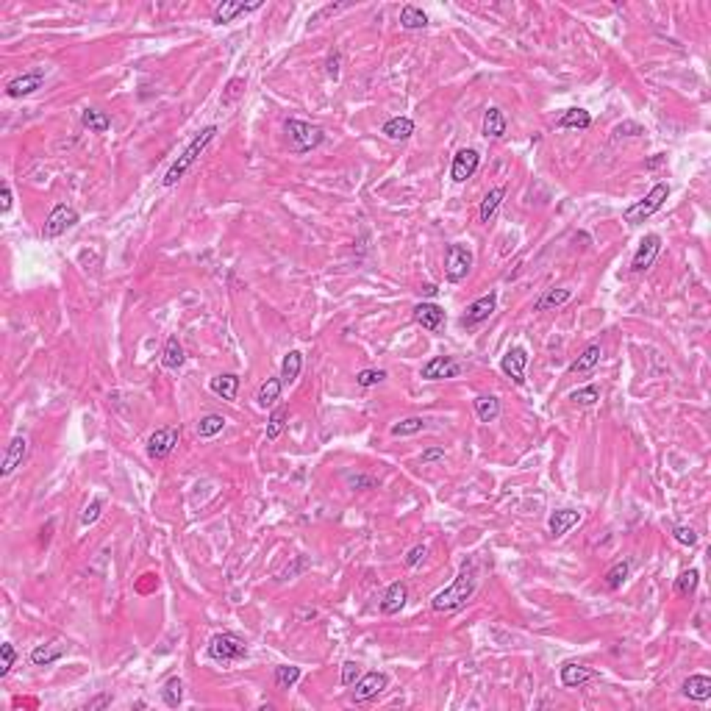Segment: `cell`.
<instances>
[{"instance_id": "obj_1", "label": "cell", "mask_w": 711, "mask_h": 711, "mask_svg": "<svg viewBox=\"0 0 711 711\" xmlns=\"http://www.w3.org/2000/svg\"><path fill=\"white\" fill-rule=\"evenodd\" d=\"M475 589H478V567H475V561H464L462 570H459V575L453 578V584L434 595L431 609L439 612V614L459 612V609L473 598Z\"/></svg>"}, {"instance_id": "obj_2", "label": "cell", "mask_w": 711, "mask_h": 711, "mask_svg": "<svg viewBox=\"0 0 711 711\" xmlns=\"http://www.w3.org/2000/svg\"><path fill=\"white\" fill-rule=\"evenodd\" d=\"M214 134H217V125H209V128H203V131H200V134H198V137H195V139H192V142L184 148V153L178 156V161H175V164L167 170V175H164V181H161V184H164V186H175V184H178V181L186 175V170H189V167H192V164L200 158V153L209 148V142L214 139Z\"/></svg>"}, {"instance_id": "obj_3", "label": "cell", "mask_w": 711, "mask_h": 711, "mask_svg": "<svg viewBox=\"0 0 711 711\" xmlns=\"http://www.w3.org/2000/svg\"><path fill=\"white\" fill-rule=\"evenodd\" d=\"M284 131H287V148H289V153H298V156L319 148L322 139H325V131L319 125H315V123H306V120H287Z\"/></svg>"}, {"instance_id": "obj_4", "label": "cell", "mask_w": 711, "mask_h": 711, "mask_svg": "<svg viewBox=\"0 0 711 711\" xmlns=\"http://www.w3.org/2000/svg\"><path fill=\"white\" fill-rule=\"evenodd\" d=\"M206 653H209L212 661L228 667V664H237V661H242V658L247 656V644H244V639L237 636V633L223 631V633H214V636L209 639Z\"/></svg>"}, {"instance_id": "obj_5", "label": "cell", "mask_w": 711, "mask_h": 711, "mask_svg": "<svg viewBox=\"0 0 711 711\" xmlns=\"http://www.w3.org/2000/svg\"><path fill=\"white\" fill-rule=\"evenodd\" d=\"M670 198V184H656L639 203H633L628 206L626 212H623V220L628 223V226H639V223H644L647 217H653L661 206H664V200Z\"/></svg>"}, {"instance_id": "obj_6", "label": "cell", "mask_w": 711, "mask_h": 711, "mask_svg": "<svg viewBox=\"0 0 711 711\" xmlns=\"http://www.w3.org/2000/svg\"><path fill=\"white\" fill-rule=\"evenodd\" d=\"M470 270H473V253H470V247H464V244H448V253H445V275H448V281L459 284V281H464L470 275Z\"/></svg>"}, {"instance_id": "obj_7", "label": "cell", "mask_w": 711, "mask_h": 711, "mask_svg": "<svg viewBox=\"0 0 711 711\" xmlns=\"http://www.w3.org/2000/svg\"><path fill=\"white\" fill-rule=\"evenodd\" d=\"M78 212L73 209V206H67V203H59V206H53V212L48 214V220H45V228H42V237L45 239H56L62 237V234H67L73 226H78Z\"/></svg>"}, {"instance_id": "obj_8", "label": "cell", "mask_w": 711, "mask_h": 711, "mask_svg": "<svg viewBox=\"0 0 711 711\" xmlns=\"http://www.w3.org/2000/svg\"><path fill=\"white\" fill-rule=\"evenodd\" d=\"M462 373H464V364H462V361H456L453 356H434V359H428V361L422 364V370H420V375H422L425 381L459 378Z\"/></svg>"}, {"instance_id": "obj_9", "label": "cell", "mask_w": 711, "mask_h": 711, "mask_svg": "<svg viewBox=\"0 0 711 711\" xmlns=\"http://www.w3.org/2000/svg\"><path fill=\"white\" fill-rule=\"evenodd\" d=\"M178 439H181V428H178V425L158 428L156 434H151V439H148V456H151L153 462L167 459V456L178 448Z\"/></svg>"}, {"instance_id": "obj_10", "label": "cell", "mask_w": 711, "mask_h": 711, "mask_svg": "<svg viewBox=\"0 0 711 711\" xmlns=\"http://www.w3.org/2000/svg\"><path fill=\"white\" fill-rule=\"evenodd\" d=\"M389 686V678L384 672H367L356 681V689H353V700L356 703H367L373 698H378L384 689Z\"/></svg>"}, {"instance_id": "obj_11", "label": "cell", "mask_w": 711, "mask_h": 711, "mask_svg": "<svg viewBox=\"0 0 711 711\" xmlns=\"http://www.w3.org/2000/svg\"><path fill=\"white\" fill-rule=\"evenodd\" d=\"M658 253H661V237H658V234H647V237L639 242L636 253H633L631 270L633 272H644V270H650V267H653V261L658 258Z\"/></svg>"}, {"instance_id": "obj_12", "label": "cell", "mask_w": 711, "mask_h": 711, "mask_svg": "<svg viewBox=\"0 0 711 711\" xmlns=\"http://www.w3.org/2000/svg\"><path fill=\"white\" fill-rule=\"evenodd\" d=\"M525 367H528V350L525 347H511L503 359H500V370L517 384V387H523L525 384Z\"/></svg>"}, {"instance_id": "obj_13", "label": "cell", "mask_w": 711, "mask_h": 711, "mask_svg": "<svg viewBox=\"0 0 711 711\" xmlns=\"http://www.w3.org/2000/svg\"><path fill=\"white\" fill-rule=\"evenodd\" d=\"M478 164H481V153L473 151V148H462V151L453 156V164H450V178H453L456 184L470 181V178L475 175V170H478Z\"/></svg>"}, {"instance_id": "obj_14", "label": "cell", "mask_w": 711, "mask_h": 711, "mask_svg": "<svg viewBox=\"0 0 711 711\" xmlns=\"http://www.w3.org/2000/svg\"><path fill=\"white\" fill-rule=\"evenodd\" d=\"M45 70H31V73H25V76H17V78H11L6 83V95L8 97H28V95H34L42 83H45Z\"/></svg>"}, {"instance_id": "obj_15", "label": "cell", "mask_w": 711, "mask_h": 711, "mask_svg": "<svg viewBox=\"0 0 711 711\" xmlns=\"http://www.w3.org/2000/svg\"><path fill=\"white\" fill-rule=\"evenodd\" d=\"M495 309H497V292H489V295L478 298V301H473V303L467 306V315L462 317V322H464L467 328L481 325V322H486L489 317L495 315Z\"/></svg>"}, {"instance_id": "obj_16", "label": "cell", "mask_w": 711, "mask_h": 711, "mask_svg": "<svg viewBox=\"0 0 711 711\" xmlns=\"http://www.w3.org/2000/svg\"><path fill=\"white\" fill-rule=\"evenodd\" d=\"M595 678H598V672H595L592 667H586V664H578V661L561 664V684H564L567 689H581L584 684H589V681H595Z\"/></svg>"}, {"instance_id": "obj_17", "label": "cell", "mask_w": 711, "mask_h": 711, "mask_svg": "<svg viewBox=\"0 0 711 711\" xmlns=\"http://www.w3.org/2000/svg\"><path fill=\"white\" fill-rule=\"evenodd\" d=\"M25 456H28V439H25V436H14V439L8 442V448H6V453H3V467H0V475L6 478V475L14 473L17 467H22Z\"/></svg>"}, {"instance_id": "obj_18", "label": "cell", "mask_w": 711, "mask_h": 711, "mask_svg": "<svg viewBox=\"0 0 711 711\" xmlns=\"http://www.w3.org/2000/svg\"><path fill=\"white\" fill-rule=\"evenodd\" d=\"M256 8H261V0H256V3H237V0H223V3L214 8V14H212V22H214V25H223V22H234L239 14H247V11H256Z\"/></svg>"}, {"instance_id": "obj_19", "label": "cell", "mask_w": 711, "mask_h": 711, "mask_svg": "<svg viewBox=\"0 0 711 711\" xmlns=\"http://www.w3.org/2000/svg\"><path fill=\"white\" fill-rule=\"evenodd\" d=\"M414 322L425 331H439L445 325V309L436 303H417L414 306Z\"/></svg>"}, {"instance_id": "obj_20", "label": "cell", "mask_w": 711, "mask_h": 711, "mask_svg": "<svg viewBox=\"0 0 711 711\" xmlns=\"http://www.w3.org/2000/svg\"><path fill=\"white\" fill-rule=\"evenodd\" d=\"M581 523V511H575V509H561V511H553L551 514V520H548V531H551V537H564V534H570L575 525Z\"/></svg>"}, {"instance_id": "obj_21", "label": "cell", "mask_w": 711, "mask_h": 711, "mask_svg": "<svg viewBox=\"0 0 711 711\" xmlns=\"http://www.w3.org/2000/svg\"><path fill=\"white\" fill-rule=\"evenodd\" d=\"M506 128H509L506 114H503L497 106L486 109V114H483V125H481V134H483L486 139H503V137H506Z\"/></svg>"}, {"instance_id": "obj_22", "label": "cell", "mask_w": 711, "mask_h": 711, "mask_svg": "<svg viewBox=\"0 0 711 711\" xmlns=\"http://www.w3.org/2000/svg\"><path fill=\"white\" fill-rule=\"evenodd\" d=\"M64 644L62 642H48V644H36L34 650H31V664L34 667H50V664H56L62 656H64Z\"/></svg>"}, {"instance_id": "obj_23", "label": "cell", "mask_w": 711, "mask_h": 711, "mask_svg": "<svg viewBox=\"0 0 711 711\" xmlns=\"http://www.w3.org/2000/svg\"><path fill=\"white\" fill-rule=\"evenodd\" d=\"M600 359H603V347L598 345V342H592V345H586L584 347V353L572 361V367H570V373H589V370H595L598 364H600Z\"/></svg>"}, {"instance_id": "obj_24", "label": "cell", "mask_w": 711, "mask_h": 711, "mask_svg": "<svg viewBox=\"0 0 711 711\" xmlns=\"http://www.w3.org/2000/svg\"><path fill=\"white\" fill-rule=\"evenodd\" d=\"M406 600H408L406 584H403V581H395V584L387 589L384 600H381V612H384V614H397V612L406 606Z\"/></svg>"}, {"instance_id": "obj_25", "label": "cell", "mask_w": 711, "mask_h": 711, "mask_svg": "<svg viewBox=\"0 0 711 711\" xmlns=\"http://www.w3.org/2000/svg\"><path fill=\"white\" fill-rule=\"evenodd\" d=\"M684 695H686L689 700H698V703L709 700L711 698V678L709 675H689V678L684 681Z\"/></svg>"}, {"instance_id": "obj_26", "label": "cell", "mask_w": 711, "mask_h": 711, "mask_svg": "<svg viewBox=\"0 0 711 711\" xmlns=\"http://www.w3.org/2000/svg\"><path fill=\"white\" fill-rule=\"evenodd\" d=\"M381 134H384L387 139H392V142H406V139L414 134V123H411L408 117H392V120L384 123Z\"/></svg>"}, {"instance_id": "obj_27", "label": "cell", "mask_w": 711, "mask_h": 711, "mask_svg": "<svg viewBox=\"0 0 711 711\" xmlns=\"http://www.w3.org/2000/svg\"><path fill=\"white\" fill-rule=\"evenodd\" d=\"M592 125V114L584 111V109H567L558 120H555V128H575V131H586Z\"/></svg>"}, {"instance_id": "obj_28", "label": "cell", "mask_w": 711, "mask_h": 711, "mask_svg": "<svg viewBox=\"0 0 711 711\" xmlns=\"http://www.w3.org/2000/svg\"><path fill=\"white\" fill-rule=\"evenodd\" d=\"M503 198H506V189H503V186H495V189H489V192L483 195V200H481V209H478V217H481V223H489V220L497 214V209H500Z\"/></svg>"}, {"instance_id": "obj_29", "label": "cell", "mask_w": 711, "mask_h": 711, "mask_svg": "<svg viewBox=\"0 0 711 711\" xmlns=\"http://www.w3.org/2000/svg\"><path fill=\"white\" fill-rule=\"evenodd\" d=\"M209 389H212L217 397H223V400H234L237 392H239V375H234V373L217 375V378H212V381H209Z\"/></svg>"}, {"instance_id": "obj_30", "label": "cell", "mask_w": 711, "mask_h": 711, "mask_svg": "<svg viewBox=\"0 0 711 711\" xmlns=\"http://www.w3.org/2000/svg\"><path fill=\"white\" fill-rule=\"evenodd\" d=\"M570 298H572V289H564V287H558V289H548V292H542V298L534 303V312H551V309H558V306H564Z\"/></svg>"}, {"instance_id": "obj_31", "label": "cell", "mask_w": 711, "mask_h": 711, "mask_svg": "<svg viewBox=\"0 0 711 711\" xmlns=\"http://www.w3.org/2000/svg\"><path fill=\"white\" fill-rule=\"evenodd\" d=\"M475 414L481 422H495L500 417V400L495 395H478L475 397Z\"/></svg>"}, {"instance_id": "obj_32", "label": "cell", "mask_w": 711, "mask_h": 711, "mask_svg": "<svg viewBox=\"0 0 711 711\" xmlns=\"http://www.w3.org/2000/svg\"><path fill=\"white\" fill-rule=\"evenodd\" d=\"M281 389H284V381H281V378H267V381L258 387V392H256L258 408H270V406L281 397Z\"/></svg>"}, {"instance_id": "obj_33", "label": "cell", "mask_w": 711, "mask_h": 711, "mask_svg": "<svg viewBox=\"0 0 711 711\" xmlns=\"http://www.w3.org/2000/svg\"><path fill=\"white\" fill-rule=\"evenodd\" d=\"M184 361H186V356H184V347H181L178 336H170L167 345H164V353H161V364L167 370H178Z\"/></svg>"}, {"instance_id": "obj_34", "label": "cell", "mask_w": 711, "mask_h": 711, "mask_svg": "<svg viewBox=\"0 0 711 711\" xmlns=\"http://www.w3.org/2000/svg\"><path fill=\"white\" fill-rule=\"evenodd\" d=\"M301 370H303V353H301V350H289V353L284 356V364H281V381H284V384L298 381Z\"/></svg>"}, {"instance_id": "obj_35", "label": "cell", "mask_w": 711, "mask_h": 711, "mask_svg": "<svg viewBox=\"0 0 711 711\" xmlns=\"http://www.w3.org/2000/svg\"><path fill=\"white\" fill-rule=\"evenodd\" d=\"M400 25L406 31H420V28L428 25V14L422 8H417V6H403L400 8Z\"/></svg>"}, {"instance_id": "obj_36", "label": "cell", "mask_w": 711, "mask_h": 711, "mask_svg": "<svg viewBox=\"0 0 711 711\" xmlns=\"http://www.w3.org/2000/svg\"><path fill=\"white\" fill-rule=\"evenodd\" d=\"M81 123H83V128H89L92 134H106V131L111 128V120H109L103 111H97V109H83V111H81Z\"/></svg>"}, {"instance_id": "obj_37", "label": "cell", "mask_w": 711, "mask_h": 711, "mask_svg": "<svg viewBox=\"0 0 711 711\" xmlns=\"http://www.w3.org/2000/svg\"><path fill=\"white\" fill-rule=\"evenodd\" d=\"M244 86H247V81L237 76V78H231L226 83V89H223V95H220V106L223 109H231V106H237L239 97L244 95Z\"/></svg>"}, {"instance_id": "obj_38", "label": "cell", "mask_w": 711, "mask_h": 711, "mask_svg": "<svg viewBox=\"0 0 711 711\" xmlns=\"http://www.w3.org/2000/svg\"><path fill=\"white\" fill-rule=\"evenodd\" d=\"M223 428H226V417H223V414H206V417H200V422H198V436H200V439H212V436H217Z\"/></svg>"}, {"instance_id": "obj_39", "label": "cell", "mask_w": 711, "mask_h": 711, "mask_svg": "<svg viewBox=\"0 0 711 711\" xmlns=\"http://www.w3.org/2000/svg\"><path fill=\"white\" fill-rule=\"evenodd\" d=\"M161 700H164V706H170V709H178V706H181V700H184V684H181V678L164 681V686H161Z\"/></svg>"}, {"instance_id": "obj_40", "label": "cell", "mask_w": 711, "mask_h": 711, "mask_svg": "<svg viewBox=\"0 0 711 711\" xmlns=\"http://www.w3.org/2000/svg\"><path fill=\"white\" fill-rule=\"evenodd\" d=\"M698 584H700V572H698V570H684V572L675 578V592H678L681 598H689V595H695Z\"/></svg>"}, {"instance_id": "obj_41", "label": "cell", "mask_w": 711, "mask_h": 711, "mask_svg": "<svg viewBox=\"0 0 711 711\" xmlns=\"http://www.w3.org/2000/svg\"><path fill=\"white\" fill-rule=\"evenodd\" d=\"M287 420H289V411H287L284 406H281V408H275V411L270 414V420H267V439H270V442H275V439L284 434Z\"/></svg>"}, {"instance_id": "obj_42", "label": "cell", "mask_w": 711, "mask_h": 711, "mask_svg": "<svg viewBox=\"0 0 711 711\" xmlns=\"http://www.w3.org/2000/svg\"><path fill=\"white\" fill-rule=\"evenodd\" d=\"M298 681H301V667H295V664L275 667V686L278 689H292Z\"/></svg>"}, {"instance_id": "obj_43", "label": "cell", "mask_w": 711, "mask_h": 711, "mask_svg": "<svg viewBox=\"0 0 711 711\" xmlns=\"http://www.w3.org/2000/svg\"><path fill=\"white\" fill-rule=\"evenodd\" d=\"M425 428V420L422 417H406V420H400L392 425V436H414V434H420Z\"/></svg>"}, {"instance_id": "obj_44", "label": "cell", "mask_w": 711, "mask_h": 711, "mask_svg": "<svg viewBox=\"0 0 711 711\" xmlns=\"http://www.w3.org/2000/svg\"><path fill=\"white\" fill-rule=\"evenodd\" d=\"M628 572H631V564H628V561H617V564L606 572V586H609V589H620L623 581L628 578Z\"/></svg>"}, {"instance_id": "obj_45", "label": "cell", "mask_w": 711, "mask_h": 711, "mask_svg": "<svg viewBox=\"0 0 711 711\" xmlns=\"http://www.w3.org/2000/svg\"><path fill=\"white\" fill-rule=\"evenodd\" d=\"M570 400H572V403H578V406H595V403L600 400V389H598L595 384H589V387H581V389L570 392Z\"/></svg>"}, {"instance_id": "obj_46", "label": "cell", "mask_w": 711, "mask_h": 711, "mask_svg": "<svg viewBox=\"0 0 711 711\" xmlns=\"http://www.w3.org/2000/svg\"><path fill=\"white\" fill-rule=\"evenodd\" d=\"M384 378H387V370H361V373L356 375V384L364 387V389H370V387H378Z\"/></svg>"}, {"instance_id": "obj_47", "label": "cell", "mask_w": 711, "mask_h": 711, "mask_svg": "<svg viewBox=\"0 0 711 711\" xmlns=\"http://www.w3.org/2000/svg\"><path fill=\"white\" fill-rule=\"evenodd\" d=\"M14 661H17V653H14V644H8V642H3L0 644V678H6L8 672H11V667H14Z\"/></svg>"}, {"instance_id": "obj_48", "label": "cell", "mask_w": 711, "mask_h": 711, "mask_svg": "<svg viewBox=\"0 0 711 711\" xmlns=\"http://www.w3.org/2000/svg\"><path fill=\"white\" fill-rule=\"evenodd\" d=\"M672 539H675L678 545H684V548H695V545H698V534H695L692 528H686V525H675V528H672Z\"/></svg>"}, {"instance_id": "obj_49", "label": "cell", "mask_w": 711, "mask_h": 711, "mask_svg": "<svg viewBox=\"0 0 711 711\" xmlns=\"http://www.w3.org/2000/svg\"><path fill=\"white\" fill-rule=\"evenodd\" d=\"M100 511H103V497H95V500L83 509V514H81V525H92V523L100 517Z\"/></svg>"}, {"instance_id": "obj_50", "label": "cell", "mask_w": 711, "mask_h": 711, "mask_svg": "<svg viewBox=\"0 0 711 711\" xmlns=\"http://www.w3.org/2000/svg\"><path fill=\"white\" fill-rule=\"evenodd\" d=\"M359 678H361V667L356 661H345L342 664V684L345 686H356Z\"/></svg>"}, {"instance_id": "obj_51", "label": "cell", "mask_w": 711, "mask_h": 711, "mask_svg": "<svg viewBox=\"0 0 711 711\" xmlns=\"http://www.w3.org/2000/svg\"><path fill=\"white\" fill-rule=\"evenodd\" d=\"M425 555H428V545H417V548H411V551L406 553L403 564H406V567H417V564H420Z\"/></svg>"}, {"instance_id": "obj_52", "label": "cell", "mask_w": 711, "mask_h": 711, "mask_svg": "<svg viewBox=\"0 0 711 711\" xmlns=\"http://www.w3.org/2000/svg\"><path fill=\"white\" fill-rule=\"evenodd\" d=\"M350 3H336V6H325V8H319L317 14L309 17V22H322L325 17H331V14H336V11H342V8H347Z\"/></svg>"}, {"instance_id": "obj_53", "label": "cell", "mask_w": 711, "mask_h": 711, "mask_svg": "<svg viewBox=\"0 0 711 711\" xmlns=\"http://www.w3.org/2000/svg\"><path fill=\"white\" fill-rule=\"evenodd\" d=\"M11 203H14V195H11V184L3 181V195H0V214H8L11 212Z\"/></svg>"}, {"instance_id": "obj_54", "label": "cell", "mask_w": 711, "mask_h": 711, "mask_svg": "<svg viewBox=\"0 0 711 711\" xmlns=\"http://www.w3.org/2000/svg\"><path fill=\"white\" fill-rule=\"evenodd\" d=\"M614 134H617V137H639V134H644V128L636 125V123H620V125L614 128Z\"/></svg>"}, {"instance_id": "obj_55", "label": "cell", "mask_w": 711, "mask_h": 711, "mask_svg": "<svg viewBox=\"0 0 711 711\" xmlns=\"http://www.w3.org/2000/svg\"><path fill=\"white\" fill-rule=\"evenodd\" d=\"M442 459H445V450H442V448H428V450L420 456V462H422V464H431V462H442Z\"/></svg>"}, {"instance_id": "obj_56", "label": "cell", "mask_w": 711, "mask_h": 711, "mask_svg": "<svg viewBox=\"0 0 711 711\" xmlns=\"http://www.w3.org/2000/svg\"><path fill=\"white\" fill-rule=\"evenodd\" d=\"M111 703V695H97L95 700H89L86 703V711H95V709H106Z\"/></svg>"}, {"instance_id": "obj_57", "label": "cell", "mask_w": 711, "mask_h": 711, "mask_svg": "<svg viewBox=\"0 0 711 711\" xmlns=\"http://www.w3.org/2000/svg\"><path fill=\"white\" fill-rule=\"evenodd\" d=\"M328 76H331V78L339 76V53H333V56L328 59Z\"/></svg>"}, {"instance_id": "obj_58", "label": "cell", "mask_w": 711, "mask_h": 711, "mask_svg": "<svg viewBox=\"0 0 711 711\" xmlns=\"http://www.w3.org/2000/svg\"><path fill=\"white\" fill-rule=\"evenodd\" d=\"M664 161H667V156H664V153H656V156L647 161V170H656V167H658V164H664Z\"/></svg>"}, {"instance_id": "obj_59", "label": "cell", "mask_w": 711, "mask_h": 711, "mask_svg": "<svg viewBox=\"0 0 711 711\" xmlns=\"http://www.w3.org/2000/svg\"><path fill=\"white\" fill-rule=\"evenodd\" d=\"M350 483H353V486H373L375 481H373V478H353Z\"/></svg>"}]
</instances>
